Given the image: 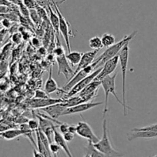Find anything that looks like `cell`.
Listing matches in <instances>:
<instances>
[{
  "label": "cell",
  "mask_w": 157,
  "mask_h": 157,
  "mask_svg": "<svg viewBox=\"0 0 157 157\" xmlns=\"http://www.w3.org/2000/svg\"><path fill=\"white\" fill-rule=\"evenodd\" d=\"M137 33H138L137 31L132 32L131 34L124 36L123 39H122V40H120V42L116 43L114 45L107 48V49H105V52H102L100 56H99L97 58L95 59L93 63H92V65L94 66L95 69H99V68H100L101 66H103V64L105 62L109 60L110 59L115 57L116 56H117L118 54H119V52H120V50L123 49V46H124L127 43H129V42L135 37V36L137 34Z\"/></svg>",
  "instance_id": "6da1fadb"
},
{
  "label": "cell",
  "mask_w": 157,
  "mask_h": 157,
  "mask_svg": "<svg viewBox=\"0 0 157 157\" xmlns=\"http://www.w3.org/2000/svg\"><path fill=\"white\" fill-rule=\"evenodd\" d=\"M93 144L98 151L103 153L106 157H119L123 155V154L116 151L112 146L109 136L108 128H107V120L105 119H104L103 123H102V138L99 139L97 143H93Z\"/></svg>",
  "instance_id": "7a4b0ae2"
},
{
  "label": "cell",
  "mask_w": 157,
  "mask_h": 157,
  "mask_svg": "<svg viewBox=\"0 0 157 157\" xmlns=\"http://www.w3.org/2000/svg\"><path fill=\"white\" fill-rule=\"evenodd\" d=\"M129 43H127L123 49L119 52V63L120 64L122 71V78H123V108L124 116H126L127 115V109L132 110V108L128 106L126 104V72H127V67H128V62H129Z\"/></svg>",
  "instance_id": "3957f363"
},
{
  "label": "cell",
  "mask_w": 157,
  "mask_h": 157,
  "mask_svg": "<svg viewBox=\"0 0 157 157\" xmlns=\"http://www.w3.org/2000/svg\"><path fill=\"white\" fill-rule=\"evenodd\" d=\"M118 75V72H116L113 73V75H108V76L105 77L103 79L101 80V86H102V89L105 93V102H104V109H103V116L106 114L108 112V99L109 96L110 94L113 95L115 98H116V101H117L120 105L123 106V101L120 99V98L118 97L117 94L116 93V78Z\"/></svg>",
  "instance_id": "277c9868"
},
{
  "label": "cell",
  "mask_w": 157,
  "mask_h": 157,
  "mask_svg": "<svg viewBox=\"0 0 157 157\" xmlns=\"http://www.w3.org/2000/svg\"><path fill=\"white\" fill-rule=\"evenodd\" d=\"M51 5L52 6V7L54 8V10L56 12L57 15L59 16V33H61L63 39H64L68 52H71L69 36H70V35H72V33H71L72 31L70 29V24L65 19L64 16H63L59 9V4L56 2L55 0H51Z\"/></svg>",
  "instance_id": "5b68a950"
},
{
  "label": "cell",
  "mask_w": 157,
  "mask_h": 157,
  "mask_svg": "<svg viewBox=\"0 0 157 157\" xmlns=\"http://www.w3.org/2000/svg\"><path fill=\"white\" fill-rule=\"evenodd\" d=\"M101 69H102V67L99 68V69L93 71V72H92L91 74H90L88 76H86L85 78H83L82 80H81L80 82H78V83L75 84V85L69 91H68L62 98H63V99H68V98L72 97V96H75L76 94L80 93L87 85H89V84L96 78V75H98V74L100 72Z\"/></svg>",
  "instance_id": "8992f818"
},
{
  "label": "cell",
  "mask_w": 157,
  "mask_h": 157,
  "mask_svg": "<svg viewBox=\"0 0 157 157\" xmlns=\"http://www.w3.org/2000/svg\"><path fill=\"white\" fill-rule=\"evenodd\" d=\"M76 129H75V134L78 136L82 137V138L86 139L88 141L91 142L93 143H97L99 140V138L93 132V129L91 126L89 125L85 121H80L78 122V124L76 125Z\"/></svg>",
  "instance_id": "52a82bcc"
},
{
  "label": "cell",
  "mask_w": 157,
  "mask_h": 157,
  "mask_svg": "<svg viewBox=\"0 0 157 157\" xmlns=\"http://www.w3.org/2000/svg\"><path fill=\"white\" fill-rule=\"evenodd\" d=\"M95 70H96V69H95L94 66L92 64L90 65V66H87V67L84 68V69H81L79 72H78L75 75H74L69 80H68L67 83L65 86H63L62 88L67 93V92L69 91L75 84L78 83V82H80L81 80H82L83 78H85L86 77L88 76L90 74H91L92 72Z\"/></svg>",
  "instance_id": "ba28073f"
},
{
  "label": "cell",
  "mask_w": 157,
  "mask_h": 157,
  "mask_svg": "<svg viewBox=\"0 0 157 157\" xmlns=\"http://www.w3.org/2000/svg\"><path fill=\"white\" fill-rule=\"evenodd\" d=\"M119 61H120V59H119V54H118L117 56H116L115 57H113V58L110 59L109 60L105 62L104 63V66L102 67L100 72L94 78L95 80L101 81L105 77L112 75V73L117 68L118 64H119Z\"/></svg>",
  "instance_id": "9c48e42d"
},
{
  "label": "cell",
  "mask_w": 157,
  "mask_h": 157,
  "mask_svg": "<svg viewBox=\"0 0 157 157\" xmlns=\"http://www.w3.org/2000/svg\"><path fill=\"white\" fill-rule=\"evenodd\" d=\"M103 102H86L83 103L78 104V105H75V106L69 107L66 108L63 113L62 116H66V115H72L76 114V113H81L83 112L88 111L94 107L99 106V105H102Z\"/></svg>",
  "instance_id": "30bf717a"
},
{
  "label": "cell",
  "mask_w": 157,
  "mask_h": 157,
  "mask_svg": "<svg viewBox=\"0 0 157 157\" xmlns=\"http://www.w3.org/2000/svg\"><path fill=\"white\" fill-rule=\"evenodd\" d=\"M56 61L58 65V75L63 74L67 80H69V78L73 73V71L66 59V53L62 56H56Z\"/></svg>",
  "instance_id": "8fae6325"
},
{
  "label": "cell",
  "mask_w": 157,
  "mask_h": 157,
  "mask_svg": "<svg viewBox=\"0 0 157 157\" xmlns=\"http://www.w3.org/2000/svg\"><path fill=\"white\" fill-rule=\"evenodd\" d=\"M98 52H99V50H93V51H90V52H82V58H81L80 61H79V63H78V66H76V69L73 71V73H72L71 78H72L74 75H75L77 72H79L81 69L90 66V65L93 63L95 59H96ZM70 78H69V79H70Z\"/></svg>",
  "instance_id": "7c38bea8"
},
{
  "label": "cell",
  "mask_w": 157,
  "mask_h": 157,
  "mask_svg": "<svg viewBox=\"0 0 157 157\" xmlns=\"http://www.w3.org/2000/svg\"><path fill=\"white\" fill-rule=\"evenodd\" d=\"M44 88L45 91L49 95L54 93H60V94H66V92L63 88H59L58 86L56 81L52 77V66H51L50 68H49V77H48L46 82H45Z\"/></svg>",
  "instance_id": "4fadbf2b"
},
{
  "label": "cell",
  "mask_w": 157,
  "mask_h": 157,
  "mask_svg": "<svg viewBox=\"0 0 157 157\" xmlns=\"http://www.w3.org/2000/svg\"><path fill=\"white\" fill-rule=\"evenodd\" d=\"M65 100L63 98L52 99V98L50 97L49 99H32L29 102V105L33 109H43L47 106H49V105H54V104L63 102Z\"/></svg>",
  "instance_id": "5bb4252c"
},
{
  "label": "cell",
  "mask_w": 157,
  "mask_h": 157,
  "mask_svg": "<svg viewBox=\"0 0 157 157\" xmlns=\"http://www.w3.org/2000/svg\"><path fill=\"white\" fill-rule=\"evenodd\" d=\"M63 102L54 104V105H49V106L41 109L43 111H44L45 113H47L49 115V116H50L52 119H58L59 117L62 116V114H63L64 110L66 109L64 106V103Z\"/></svg>",
  "instance_id": "9a60e30c"
},
{
  "label": "cell",
  "mask_w": 157,
  "mask_h": 157,
  "mask_svg": "<svg viewBox=\"0 0 157 157\" xmlns=\"http://www.w3.org/2000/svg\"><path fill=\"white\" fill-rule=\"evenodd\" d=\"M157 137V132L148 130H131L127 134L129 141H132L136 139H151Z\"/></svg>",
  "instance_id": "2e32d148"
},
{
  "label": "cell",
  "mask_w": 157,
  "mask_h": 157,
  "mask_svg": "<svg viewBox=\"0 0 157 157\" xmlns=\"http://www.w3.org/2000/svg\"><path fill=\"white\" fill-rule=\"evenodd\" d=\"M54 130V142L56 143L59 146V147L61 148V149H63L65 152V153L66 154L68 157H73L72 156V154L71 153V151L69 149V146H68L67 142L64 140L63 135L60 133L59 131H57L56 126H54L53 128Z\"/></svg>",
  "instance_id": "e0dca14e"
},
{
  "label": "cell",
  "mask_w": 157,
  "mask_h": 157,
  "mask_svg": "<svg viewBox=\"0 0 157 157\" xmlns=\"http://www.w3.org/2000/svg\"><path fill=\"white\" fill-rule=\"evenodd\" d=\"M48 13L49 15V22L52 25V29L57 34V36L59 38V16L57 15L56 12H55V10L49 2L47 5Z\"/></svg>",
  "instance_id": "ac0fdd59"
},
{
  "label": "cell",
  "mask_w": 157,
  "mask_h": 157,
  "mask_svg": "<svg viewBox=\"0 0 157 157\" xmlns=\"http://www.w3.org/2000/svg\"><path fill=\"white\" fill-rule=\"evenodd\" d=\"M101 86V81H97L93 79L89 85H87L80 93H78V96L82 98L86 97L88 95L92 94L96 91H99V88Z\"/></svg>",
  "instance_id": "d6986e66"
},
{
  "label": "cell",
  "mask_w": 157,
  "mask_h": 157,
  "mask_svg": "<svg viewBox=\"0 0 157 157\" xmlns=\"http://www.w3.org/2000/svg\"><path fill=\"white\" fill-rule=\"evenodd\" d=\"M24 136V132L22 129H9L4 132H0V138H2L6 140H12L17 137Z\"/></svg>",
  "instance_id": "ffe728a7"
},
{
  "label": "cell",
  "mask_w": 157,
  "mask_h": 157,
  "mask_svg": "<svg viewBox=\"0 0 157 157\" xmlns=\"http://www.w3.org/2000/svg\"><path fill=\"white\" fill-rule=\"evenodd\" d=\"M82 52H76V51H74V52L71 51V52H69L67 54H66L68 62L72 67L78 66V63H79L81 58H82Z\"/></svg>",
  "instance_id": "44dd1931"
},
{
  "label": "cell",
  "mask_w": 157,
  "mask_h": 157,
  "mask_svg": "<svg viewBox=\"0 0 157 157\" xmlns=\"http://www.w3.org/2000/svg\"><path fill=\"white\" fill-rule=\"evenodd\" d=\"M64 106L66 108H69V107L75 106V105H78V104L83 103V102H86L81 96H73L70 98L64 99Z\"/></svg>",
  "instance_id": "7402d4cb"
},
{
  "label": "cell",
  "mask_w": 157,
  "mask_h": 157,
  "mask_svg": "<svg viewBox=\"0 0 157 157\" xmlns=\"http://www.w3.org/2000/svg\"><path fill=\"white\" fill-rule=\"evenodd\" d=\"M101 40H102V46L105 48L109 47L116 43V37L110 33H105L102 35L101 37Z\"/></svg>",
  "instance_id": "603a6c76"
},
{
  "label": "cell",
  "mask_w": 157,
  "mask_h": 157,
  "mask_svg": "<svg viewBox=\"0 0 157 157\" xmlns=\"http://www.w3.org/2000/svg\"><path fill=\"white\" fill-rule=\"evenodd\" d=\"M87 154L90 155V157H106L103 153L98 151L96 148L93 146V143L88 141V145L85 147Z\"/></svg>",
  "instance_id": "cb8c5ba5"
},
{
  "label": "cell",
  "mask_w": 157,
  "mask_h": 157,
  "mask_svg": "<svg viewBox=\"0 0 157 157\" xmlns=\"http://www.w3.org/2000/svg\"><path fill=\"white\" fill-rule=\"evenodd\" d=\"M89 45H90V47L93 50H99L103 47L101 37L99 36H94V37L91 38L89 41Z\"/></svg>",
  "instance_id": "d4e9b609"
},
{
  "label": "cell",
  "mask_w": 157,
  "mask_h": 157,
  "mask_svg": "<svg viewBox=\"0 0 157 157\" xmlns=\"http://www.w3.org/2000/svg\"><path fill=\"white\" fill-rule=\"evenodd\" d=\"M60 149H61V148H60L59 146L57 143H56L55 142H53V143L49 144V150H50L51 153H52L53 157H58V154L59 152Z\"/></svg>",
  "instance_id": "484cf974"
},
{
  "label": "cell",
  "mask_w": 157,
  "mask_h": 157,
  "mask_svg": "<svg viewBox=\"0 0 157 157\" xmlns=\"http://www.w3.org/2000/svg\"><path fill=\"white\" fill-rule=\"evenodd\" d=\"M29 16L31 18V20H33V22H35L36 24H39V22H41L42 19L39 17L36 9H34V10H29Z\"/></svg>",
  "instance_id": "4316f807"
},
{
  "label": "cell",
  "mask_w": 157,
  "mask_h": 157,
  "mask_svg": "<svg viewBox=\"0 0 157 157\" xmlns=\"http://www.w3.org/2000/svg\"><path fill=\"white\" fill-rule=\"evenodd\" d=\"M50 98L49 95L46 91L42 90H36L35 92L34 99H49Z\"/></svg>",
  "instance_id": "83f0119b"
},
{
  "label": "cell",
  "mask_w": 157,
  "mask_h": 157,
  "mask_svg": "<svg viewBox=\"0 0 157 157\" xmlns=\"http://www.w3.org/2000/svg\"><path fill=\"white\" fill-rule=\"evenodd\" d=\"M22 39H23V37H22V35L20 32H19V33L16 32V33H13V36H12V40L15 44H19L22 42Z\"/></svg>",
  "instance_id": "f1b7e54d"
},
{
  "label": "cell",
  "mask_w": 157,
  "mask_h": 157,
  "mask_svg": "<svg viewBox=\"0 0 157 157\" xmlns=\"http://www.w3.org/2000/svg\"><path fill=\"white\" fill-rule=\"evenodd\" d=\"M28 126L33 131H36L39 129V121L36 120H30L28 122Z\"/></svg>",
  "instance_id": "f546056e"
},
{
  "label": "cell",
  "mask_w": 157,
  "mask_h": 157,
  "mask_svg": "<svg viewBox=\"0 0 157 157\" xmlns=\"http://www.w3.org/2000/svg\"><path fill=\"white\" fill-rule=\"evenodd\" d=\"M59 132L63 135V134L69 132V124H67V123H60L59 126Z\"/></svg>",
  "instance_id": "4dcf8cb0"
},
{
  "label": "cell",
  "mask_w": 157,
  "mask_h": 157,
  "mask_svg": "<svg viewBox=\"0 0 157 157\" xmlns=\"http://www.w3.org/2000/svg\"><path fill=\"white\" fill-rule=\"evenodd\" d=\"M63 138H64V140L68 143V142H71L72 140H73L74 137H75V133H73V132H71L69 131V132L63 134Z\"/></svg>",
  "instance_id": "1f68e13d"
},
{
  "label": "cell",
  "mask_w": 157,
  "mask_h": 157,
  "mask_svg": "<svg viewBox=\"0 0 157 157\" xmlns=\"http://www.w3.org/2000/svg\"><path fill=\"white\" fill-rule=\"evenodd\" d=\"M7 6L0 5V14H6L12 11V7Z\"/></svg>",
  "instance_id": "d6a6232c"
},
{
  "label": "cell",
  "mask_w": 157,
  "mask_h": 157,
  "mask_svg": "<svg viewBox=\"0 0 157 157\" xmlns=\"http://www.w3.org/2000/svg\"><path fill=\"white\" fill-rule=\"evenodd\" d=\"M0 23H1V25H2L3 27H5V28L6 29H9L11 27L12 21L10 20V19H6V18H2Z\"/></svg>",
  "instance_id": "836d02e7"
},
{
  "label": "cell",
  "mask_w": 157,
  "mask_h": 157,
  "mask_svg": "<svg viewBox=\"0 0 157 157\" xmlns=\"http://www.w3.org/2000/svg\"><path fill=\"white\" fill-rule=\"evenodd\" d=\"M31 43L32 45H33V46H35L36 48H39L40 46H41V41L39 40V39L38 38H33L31 40Z\"/></svg>",
  "instance_id": "e575fe53"
},
{
  "label": "cell",
  "mask_w": 157,
  "mask_h": 157,
  "mask_svg": "<svg viewBox=\"0 0 157 157\" xmlns=\"http://www.w3.org/2000/svg\"><path fill=\"white\" fill-rule=\"evenodd\" d=\"M33 157H45L41 152H39L37 149H33Z\"/></svg>",
  "instance_id": "d590c367"
},
{
  "label": "cell",
  "mask_w": 157,
  "mask_h": 157,
  "mask_svg": "<svg viewBox=\"0 0 157 157\" xmlns=\"http://www.w3.org/2000/svg\"><path fill=\"white\" fill-rule=\"evenodd\" d=\"M10 129L9 126H6L5 125H0V132H4V131L7 130V129Z\"/></svg>",
  "instance_id": "8d00e7d4"
},
{
  "label": "cell",
  "mask_w": 157,
  "mask_h": 157,
  "mask_svg": "<svg viewBox=\"0 0 157 157\" xmlns=\"http://www.w3.org/2000/svg\"><path fill=\"white\" fill-rule=\"evenodd\" d=\"M84 157H90V155H89V154H87V153H86V155L85 156H84Z\"/></svg>",
  "instance_id": "74e56055"
},
{
  "label": "cell",
  "mask_w": 157,
  "mask_h": 157,
  "mask_svg": "<svg viewBox=\"0 0 157 157\" xmlns=\"http://www.w3.org/2000/svg\"><path fill=\"white\" fill-rule=\"evenodd\" d=\"M2 18L1 17V16H0V22H1V20H2Z\"/></svg>",
  "instance_id": "f35d334b"
},
{
  "label": "cell",
  "mask_w": 157,
  "mask_h": 157,
  "mask_svg": "<svg viewBox=\"0 0 157 157\" xmlns=\"http://www.w3.org/2000/svg\"><path fill=\"white\" fill-rule=\"evenodd\" d=\"M153 157H157V155H155V156H153Z\"/></svg>",
  "instance_id": "ab89813d"
}]
</instances>
